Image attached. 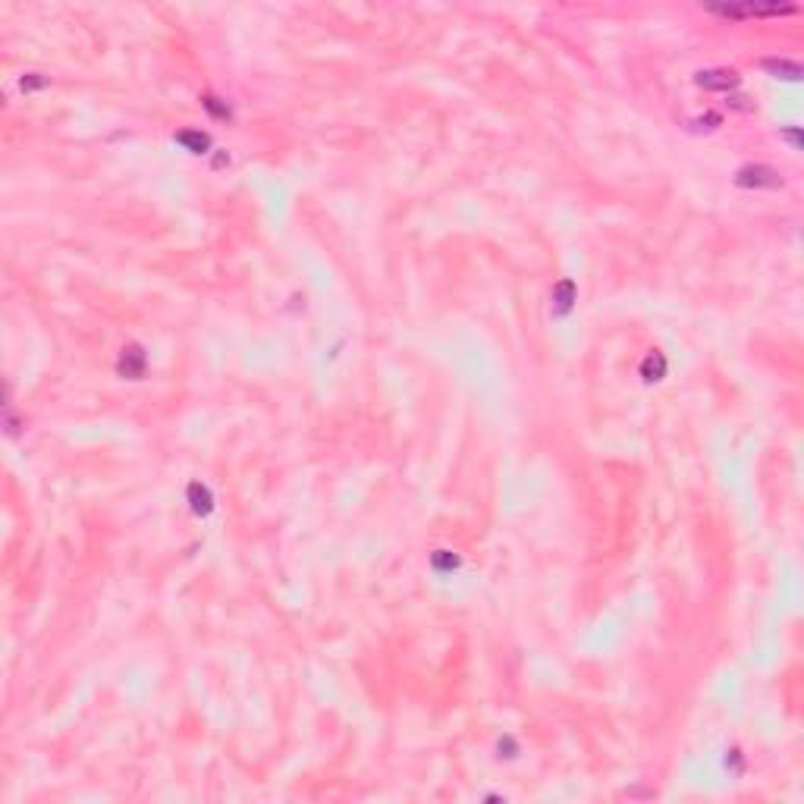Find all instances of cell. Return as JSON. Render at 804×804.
<instances>
[{
    "label": "cell",
    "mask_w": 804,
    "mask_h": 804,
    "mask_svg": "<svg viewBox=\"0 0 804 804\" xmlns=\"http://www.w3.org/2000/svg\"><path fill=\"white\" fill-rule=\"evenodd\" d=\"M735 182L745 189H773L782 182V176L773 170V167H764V164H748L735 173Z\"/></svg>",
    "instance_id": "obj_1"
},
{
    "label": "cell",
    "mask_w": 804,
    "mask_h": 804,
    "mask_svg": "<svg viewBox=\"0 0 804 804\" xmlns=\"http://www.w3.org/2000/svg\"><path fill=\"white\" fill-rule=\"evenodd\" d=\"M698 85L710 91H729L738 85V73L735 69H704V73H698Z\"/></svg>",
    "instance_id": "obj_2"
},
{
    "label": "cell",
    "mask_w": 804,
    "mask_h": 804,
    "mask_svg": "<svg viewBox=\"0 0 804 804\" xmlns=\"http://www.w3.org/2000/svg\"><path fill=\"white\" fill-rule=\"evenodd\" d=\"M119 374H123V377H132V380H139L145 374V352L139 349V346H126V349H123V355H119Z\"/></svg>",
    "instance_id": "obj_3"
},
{
    "label": "cell",
    "mask_w": 804,
    "mask_h": 804,
    "mask_svg": "<svg viewBox=\"0 0 804 804\" xmlns=\"http://www.w3.org/2000/svg\"><path fill=\"white\" fill-rule=\"evenodd\" d=\"M189 503H192V512L195 515H208L214 509V497L204 484H189Z\"/></svg>",
    "instance_id": "obj_4"
},
{
    "label": "cell",
    "mask_w": 804,
    "mask_h": 804,
    "mask_svg": "<svg viewBox=\"0 0 804 804\" xmlns=\"http://www.w3.org/2000/svg\"><path fill=\"white\" fill-rule=\"evenodd\" d=\"M176 142L182 145V148H189L192 154H204V151L211 148V139L204 132H198V129H182V132H176Z\"/></svg>",
    "instance_id": "obj_5"
},
{
    "label": "cell",
    "mask_w": 804,
    "mask_h": 804,
    "mask_svg": "<svg viewBox=\"0 0 804 804\" xmlns=\"http://www.w3.org/2000/svg\"><path fill=\"white\" fill-rule=\"evenodd\" d=\"M764 69L773 73L776 79H801V67L798 63H789V60H764Z\"/></svg>",
    "instance_id": "obj_6"
},
{
    "label": "cell",
    "mask_w": 804,
    "mask_h": 804,
    "mask_svg": "<svg viewBox=\"0 0 804 804\" xmlns=\"http://www.w3.org/2000/svg\"><path fill=\"white\" fill-rule=\"evenodd\" d=\"M553 302H556V314H566L569 308H572V302H575V283L572 280L556 283V289H553Z\"/></svg>",
    "instance_id": "obj_7"
},
{
    "label": "cell",
    "mask_w": 804,
    "mask_h": 804,
    "mask_svg": "<svg viewBox=\"0 0 804 804\" xmlns=\"http://www.w3.org/2000/svg\"><path fill=\"white\" fill-rule=\"evenodd\" d=\"M641 374H644V380H660L663 374H666V358H663L660 352H650V355L644 358V365H641Z\"/></svg>",
    "instance_id": "obj_8"
},
{
    "label": "cell",
    "mask_w": 804,
    "mask_h": 804,
    "mask_svg": "<svg viewBox=\"0 0 804 804\" xmlns=\"http://www.w3.org/2000/svg\"><path fill=\"white\" fill-rule=\"evenodd\" d=\"M431 563H434V569H437V572H453V569L459 566V556H456V553H449V550H437Z\"/></svg>",
    "instance_id": "obj_9"
},
{
    "label": "cell",
    "mask_w": 804,
    "mask_h": 804,
    "mask_svg": "<svg viewBox=\"0 0 804 804\" xmlns=\"http://www.w3.org/2000/svg\"><path fill=\"white\" fill-rule=\"evenodd\" d=\"M201 101H204V107H208V110L214 113V117H220V119H226V117H230V107H226V104H220V97H214V95H204V97H201Z\"/></svg>",
    "instance_id": "obj_10"
},
{
    "label": "cell",
    "mask_w": 804,
    "mask_h": 804,
    "mask_svg": "<svg viewBox=\"0 0 804 804\" xmlns=\"http://www.w3.org/2000/svg\"><path fill=\"white\" fill-rule=\"evenodd\" d=\"M45 85H47L45 75H38V73L23 75V91H35V88H45Z\"/></svg>",
    "instance_id": "obj_11"
},
{
    "label": "cell",
    "mask_w": 804,
    "mask_h": 804,
    "mask_svg": "<svg viewBox=\"0 0 804 804\" xmlns=\"http://www.w3.org/2000/svg\"><path fill=\"white\" fill-rule=\"evenodd\" d=\"M785 139H789V142L798 148V132H795V129H792V132H785Z\"/></svg>",
    "instance_id": "obj_12"
}]
</instances>
